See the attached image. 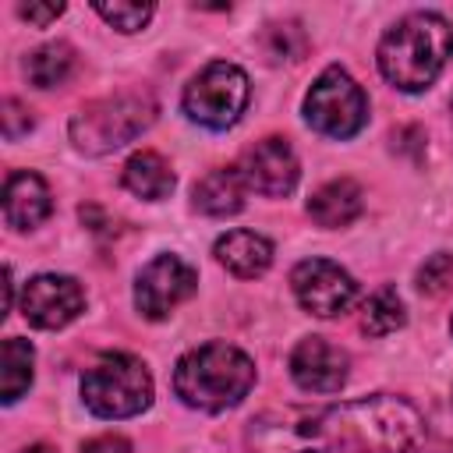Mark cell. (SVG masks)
I'll return each mask as SVG.
<instances>
[{
  "label": "cell",
  "instance_id": "cell-1",
  "mask_svg": "<svg viewBox=\"0 0 453 453\" xmlns=\"http://www.w3.org/2000/svg\"><path fill=\"white\" fill-rule=\"evenodd\" d=\"M421 439L425 418L389 393L315 411H265L248 425V446L255 453H411Z\"/></svg>",
  "mask_w": 453,
  "mask_h": 453
},
{
  "label": "cell",
  "instance_id": "cell-2",
  "mask_svg": "<svg viewBox=\"0 0 453 453\" xmlns=\"http://www.w3.org/2000/svg\"><path fill=\"white\" fill-rule=\"evenodd\" d=\"M453 53V28L442 14L414 11L379 42V71L400 92H425Z\"/></svg>",
  "mask_w": 453,
  "mask_h": 453
},
{
  "label": "cell",
  "instance_id": "cell-3",
  "mask_svg": "<svg viewBox=\"0 0 453 453\" xmlns=\"http://www.w3.org/2000/svg\"><path fill=\"white\" fill-rule=\"evenodd\" d=\"M255 386V361L230 343H202L188 350L173 368L177 396L195 411L237 407Z\"/></svg>",
  "mask_w": 453,
  "mask_h": 453
},
{
  "label": "cell",
  "instance_id": "cell-4",
  "mask_svg": "<svg viewBox=\"0 0 453 453\" xmlns=\"http://www.w3.org/2000/svg\"><path fill=\"white\" fill-rule=\"evenodd\" d=\"M152 120H156L152 96H145V92L103 96L96 103H85L71 117V142L88 156H103V152H113V149L127 145L131 138H138Z\"/></svg>",
  "mask_w": 453,
  "mask_h": 453
},
{
  "label": "cell",
  "instance_id": "cell-5",
  "mask_svg": "<svg viewBox=\"0 0 453 453\" xmlns=\"http://www.w3.org/2000/svg\"><path fill=\"white\" fill-rule=\"evenodd\" d=\"M81 400L96 418H134L152 403V375L131 354H103L81 375Z\"/></svg>",
  "mask_w": 453,
  "mask_h": 453
},
{
  "label": "cell",
  "instance_id": "cell-6",
  "mask_svg": "<svg viewBox=\"0 0 453 453\" xmlns=\"http://www.w3.org/2000/svg\"><path fill=\"white\" fill-rule=\"evenodd\" d=\"M251 85L248 74L237 64L226 60H212L205 64L184 88V113L212 131H226L230 124L241 120L244 106H248Z\"/></svg>",
  "mask_w": 453,
  "mask_h": 453
},
{
  "label": "cell",
  "instance_id": "cell-7",
  "mask_svg": "<svg viewBox=\"0 0 453 453\" xmlns=\"http://www.w3.org/2000/svg\"><path fill=\"white\" fill-rule=\"evenodd\" d=\"M304 120L326 138H354L368 124V99L343 67H326L304 96Z\"/></svg>",
  "mask_w": 453,
  "mask_h": 453
},
{
  "label": "cell",
  "instance_id": "cell-8",
  "mask_svg": "<svg viewBox=\"0 0 453 453\" xmlns=\"http://www.w3.org/2000/svg\"><path fill=\"white\" fill-rule=\"evenodd\" d=\"M290 287H294V297L304 311L319 315V319H333L340 311H347L357 297V283L354 276L329 262V258H304L294 265L290 273Z\"/></svg>",
  "mask_w": 453,
  "mask_h": 453
},
{
  "label": "cell",
  "instance_id": "cell-9",
  "mask_svg": "<svg viewBox=\"0 0 453 453\" xmlns=\"http://www.w3.org/2000/svg\"><path fill=\"white\" fill-rule=\"evenodd\" d=\"M198 287L195 269L177 255H156L134 280V304L145 319H166Z\"/></svg>",
  "mask_w": 453,
  "mask_h": 453
},
{
  "label": "cell",
  "instance_id": "cell-10",
  "mask_svg": "<svg viewBox=\"0 0 453 453\" xmlns=\"http://www.w3.org/2000/svg\"><path fill=\"white\" fill-rule=\"evenodd\" d=\"M81 308H85V290L74 276L42 273V276H32L25 283L21 315L35 329H60V326L74 322L81 315Z\"/></svg>",
  "mask_w": 453,
  "mask_h": 453
},
{
  "label": "cell",
  "instance_id": "cell-11",
  "mask_svg": "<svg viewBox=\"0 0 453 453\" xmlns=\"http://www.w3.org/2000/svg\"><path fill=\"white\" fill-rule=\"evenodd\" d=\"M237 173L251 191H258L265 198H283L294 191L301 166H297L294 149L283 138H262L241 156Z\"/></svg>",
  "mask_w": 453,
  "mask_h": 453
},
{
  "label": "cell",
  "instance_id": "cell-12",
  "mask_svg": "<svg viewBox=\"0 0 453 453\" xmlns=\"http://www.w3.org/2000/svg\"><path fill=\"white\" fill-rule=\"evenodd\" d=\"M350 361L322 336H304L290 354V375L308 393H336L347 382Z\"/></svg>",
  "mask_w": 453,
  "mask_h": 453
},
{
  "label": "cell",
  "instance_id": "cell-13",
  "mask_svg": "<svg viewBox=\"0 0 453 453\" xmlns=\"http://www.w3.org/2000/svg\"><path fill=\"white\" fill-rule=\"evenodd\" d=\"M53 209L50 188L32 170H14L4 184V219L11 230H32L39 226Z\"/></svg>",
  "mask_w": 453,
  "mask_h": 453
},
{
  "label": "cell",
  "instance_id": "cell-14",
  "mask_svg": "<svg viewBox=\"0 0 453 453\" xmlns=\"http://www.w3.org/2000/svg\"><path fill=\"white\" fill-rule=\"evenodd\" d=\"M212 255L223 269H230L241 280H255L273 265V244L255 230H230L216 241Z\"/></svg>",
  "mask_w": 453,
  "mask_h": 453
},
{
  "label": "cell",
  "instance_id": "cell-15",
  "mask_svg": "<svg viewBox=\"0 0 453 453\" xmlns=\"http://www.w3.org/2000/svg\"><path fill=\"white\" fill-rule=\"evenodd\" d=\"M365 209V195H361V184L350 180V177H336L329 184H322L311 198H308V216L326 226V230H336V226H347L361 216Z\"/></svg>",
  "mask_w": 453,
  "mask_h": 453
},
{
  "label": "cell",
  "instance_id": "cell-16",
  "mask_svg": "<svg viewBox=\"0 0 453 453\" xmlns=\"http://www.w3.org/2000/svg\"><path fill=\"white\" fill-rule=\"evenodd\" d=\"M244 180L237 173V166H219L209 170L198 184H195V209H202L205 216H234L244 205Z\"/></svg>",
  "mask_w": 453,
  "mask_h": 453
},
{
  "label": "cell",
  "instance_id": "cell-17",
  "mask_svg": "<svg viewBox=\"0 0 453 453\" xmlns=\"http://www.w3.org/2000/svg\"><path fill=\"white\" fill-rule=\"evenodd\" d=\"M124 188L134 198L159 202L173 191V170L159 152H134L124 166Z\"/></svg>",
  "mask_w": 453,
  "mask_h": 453
},
{
  "label": "cell",
  "instance_id": "cell-18",
  "mask_svg": "<svg viewBox=\"0 0 453 453\" xmlns=\"http://www.w3.org/2000/svg\"><path fill=\"white\" fill-rule=\"evenodd\" d=\"M32 365H35L32 343H25L18 336L4 340V350H0V396H4V403H14L32 386Z\"/></svg>",
  "mask_w": 453,
  "mask_h": 453
},
{
  "label": "cell",
  "instance_id": "cell-19",
  "mask_svg": "<svg viewBox=\"0 0 453 453\" xmlns=\"http://www.w3.org/2000/svg\"><path fill=\"white\" fill-rule=\"evenodd\" d=\"M25 74L39 88H57L74 74V50L67 42H46L25 60Z\"/></svg>",
  "mask_w": 453,
  "mask_h": 453
},
{
  "label": "cell",
  "instance_id": "cell-20",
  "mask_svg": "<svg viewBox=\"0 0 453 453\" xmlns=\"http://www.w3.org/2000/svg\"><path fill=\"white\" fill-rule=\"evenodd\" d=\"M403 322H407V311H403V301H400V294L393 287H382L365 301V311H361L365 333L386 336V333H396Z\"/></svg>",
  "mask_w": 453,
  "mask_h": 453
},
{
  "label": "cell",
  "instance_id": "cell-21",
  "mask_svg": "<svg viewBox=\"0 0 453 453\" xmlns=\"http://www.w3.org/2000/svg\"><path fill=\"white\" fill-rule=\"evenodd\" d=\"M262 50L269 60H301L308 50V35L297 21H283V25H269L262 35Z\"/></svg>",
  "mask_w": 453,
  "mask_h": 453
},
{
  "label": "cell",
  "instance_id": "cell-22",
  "mask_svg": "<svg viewBox=\"0 0 453 453\" xmlns=\"http://www.w3.org/2000/svg\"><path fill=\"white\" fill-rule=\"evenodd\" d=\"M92 11L106 21V25H113L117 32H138V28H145L149 25V18H152V4H127V0H113V4H92Z\"/></svg>",
  "mask_w": 453,
  "mask_h": 453
},
{
  "label": "cell",
  "instance_id": "cell-23",
  "mask_svg": "<svg viewBox=\"0 0 453 453\" xmlns=\"http://www.w3.org/2000/svg\"><path fill=\"white\" fill-rule=\"evenodd\" d=\"M449 276H453V255L435 251V255L425 258V265L418 269V287H421L425 294H439V290H446Z\"/></svg>",
  "mask_w": 453,
  "mask_h": 453
},
{
  "label": "cell",
  "instance_id": "cell-24",
  "mask_svg": "<svg viewBox=\"0 0 453 453\" xmlns=\"http://www.w3.org/2000/svg\"><path fill=\"white\" fill-rule=\"evenodd\" d=\"M60 11H64V4H21L18 7V14L25 21H32V25H50Z\"/></svg>",
  "mask_w": 453,
  "mask_h": 453
},
{
  "label": "cell",
  "instance_id": "cell-25",
  "mask_svg": "<svg viewBox=\"0 0 453 453\" xmlns=\"http://www.w3.org/2000/svg\"><path fill=\"white\" fill-rule=\"evenodd\" d=\"M81 453H131V442L120 439V435H99V439L85 442Z\"/></svg>",
  "mask_w": 453,
  "mask_h": 453
},
{
  "label": "cell",
  "instance_id": "cell-26",
  "mask_svg": "<svg viewBox=\"0 0 453 453\" xmlns=\"http://www.w3.org/2000/svg\"><path fill=\"white\" fill-rule=\"evenodd\" d=\"M25 453H57V449H53V446H46V442H35V446H28Z\"/></svg>",
  "mask_w": 453,
  "mask_h": 453
},
{
  "label": "cell",
  "instance_id": "cell-27",
  "mask_svg": "<svg viewBox=\"0 0 453 453\" xmlns=\"http://www.w3.org/2000/svg\"><path fill=\"white\" fill-rule=\"evenodd\" d=\"M449 110H453V103H449Z\"/></svg>",
  "mask_w": 453,
  "mask_h": 453
},
{
  "label": "cell",
  "instance_id": "cell-28",
  "mask_svg": "<svg viewBox=\"0 0 453 453\" xmlns=\"http://www.w3.org/2000/svg\"><path fill=\"white\" fill-rule=\"evenodd\" d=\"M449 329H453V322H449Z\"/></svg>",
  "mask_w": 453,
  "mask_h": 453
}]
</instances>
